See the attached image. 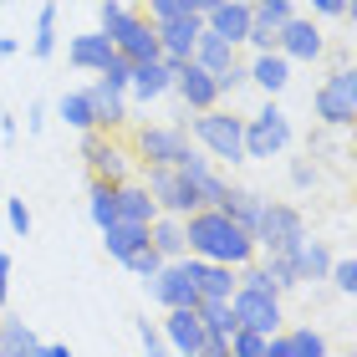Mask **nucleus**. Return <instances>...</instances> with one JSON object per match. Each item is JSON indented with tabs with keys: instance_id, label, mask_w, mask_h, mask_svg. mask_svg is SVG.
<instances>
[{
	"instance_id": "f257e3e1",
	"label": "nucleus",
	"mask_w": 357,
	"mask_h": 357,
	"mask_svg": "<svg viewBox=\"0 0 357 357\" xmlns=\"http://www.w3.org/2000/svg\"><path fill=\"white\" fill-rule=\"evenodd\" d=\"M184 240L199 255H209V261H245V255H250V230L235 225L225 209H220V215H194Z\"/></svg>"
},
{
	"instance_id": "f03ea898",
	"label": "nucleus",
	"mask_w": 357,
	"mask_h": 357,
	"mask_svg": "<svg viewBox=\"0 0 357 357\" xmlns=\"http://www.w3.org/2000/svg\"><path fill=\"white\" fill-rule=\"evenodd\" d=\"M102 31L112 36V46H118V52H128L133 61H153V56H158V36H153L149 26H138L123 6H112V0L102 6Z\"/></svg>"
},
{
	"instance_id": "7ed1b4c3",
	"label": "nucleus",
	"mask_w": 357,
	"mask_h": 357,
	"mask_svg": "<svg viewBox=\"0 0 357 357\" xmlns=\"http://www.w3.org/2000/svg\"><path fill=\"white\" fill-rule=\"evenodd\" d=\"M250 240H266L271 250H296L301 245V215L286 209V204H266L261 220H255V230H250Z\"/></svg>"
},
{
	"instance_id": "20e7f679",
	"label": "nucleus",
	"mask_w": 357,
	"mask_h": 357,
	"mask_svg": "<svg viewBox=\"0 0 357 357\" xmlns=\"http://www.w3.org/2000/svg\"><path fill=\"white\" fill-rule=\"evenodd\" d=\"M230 312H235V327H255V332H275V321H281L275 296H271L266 286H245V291L230 301Z\"/></svg>"
},
{
	"instance_id": "39448f33",
	"label": "nucleus",
	"mask_w": 357,
	"mask_h": 357,
	"mask_svg": "<svg viewBox=\"0 0 357 357\" xmlns=\"http://www.w3.org/2000/svg\"><path fill=\"white\" fill-rule=\"evenodd\" d=\"M317 112L327 123H352V112H357V72H337L332 82L317 92Z\"/></svg>"
},
{
	"instance_id": "423d86ee",
	"label": "nucleus",
	"mask_w": 357,
	"mask_h": 357,
	"mask_svg": "<svg viewBox=\"0 0 357 357\" xmlns=\"http://www.w3.org/2000/svg\"><path fill=\"white\" fill-rule=\"evenodd\" d=\"M286 138H291L286 118H281L275 107H266L261 118L250 123V133H245V153H255V158H271V153H281V149H286Z\"/></svg>"
},
{
	"instance_id": "0eeeda50",
	"label": "nucleus",
	"mask_w": 357,
	"mask_h": 357,
	"mask_svg": "<svg viewBox=\"0 0 357 357\" xmlns=\"http://www.w3.org/2000/svg\"><path fill=\"white\" fill-rule=\"evenodd\" d=\"M149 189H153L169 209H194V204H199V189H194V178H189L184 169L174 174L169 164H158V169L149 174Z\"/></svg>"
},
{
	"instance_id": "6e6552de",
	"label": "nucleus",
	"mask_w": 357,
	"mask_h": 357,
	"mask_svg": "<svg viewBox=\"0 0 357 357\" xmlns=\"http://www.w3.org/2000/svg\"><path fill=\"white\" fill-rule=\"evenodd\" d=\"M199 138H204L220 158H230V164L245 153V128H240L235 118H199Z\"/></svg>"
},
{
	"instance_id": "1a4fd4ad",
	"label": "nucleus",
	"mask_w": 357,
	"mask_h": 357,
	"mask_svg": "<svg viewBox=\"0 0 357 357\" xmlns=\"http://www.w3.org/2000/svg\"><path fill=\"white\" fill-rule=\"evenodd\" d=\"M169 342L178 352H204V321L194 306H174V317H169Z\"/></svg>"
},
{
	"instance_id": "9d476101",
	"label": "nucleus",
	"mask_w": 357,
	"mask_h": 357,
	"mask_svg": "<svg viewBox=\"0 0 357 357\" xmlns=\"http://www.w3.org/2000/svg\"><path fill=\"white\" fill-rule=\"evenodd\" d=\"M158 301L169 306H199V286H194V266H178V271H164L158 275Z\"/></svg>"
},
{
	"instance_id": "9b49d317",
	"label": "nucleus",
	"mask_w": 357,
	"mask_h": 357,
	"mask_svg": "<svg viewBox=\"0 0 357 357\" xmlns=\"http://www.w3.org/2000/svg\"><path fill=\"white\" fill-rule=\"evenodd\" d=\"M102 235H107V250L118 261H128L133 250L149 245V225H138V220H112V225H102Z\"/></svg>"
},
{
	"instance_id": "f8f14e48",
	"label": "nucleus",
	"mask_w": 357,
	"mask_h": 357,
	"mask_svg": "<svg viewBox=\"0 0 357 357\" xmlns=\"http://www.w3.org/2000/svg\"><path fill=\"white\" fill-rule=\"evenodd\" d=\"M143 153H149L153 164H184L189 143H184V133H174V128H153V133H143Z\"/></svg>"
},
{
	"instance_id": "ddd939ff",
	"label": "nucleus",
	"mask_w": 357,
	"mask_h": 357,
	"mask_svg": "<svg viewBox=\"0 0 357 357\" xmlns=\"http://www.w3.org/2000/svg\"><path fill=\"white\" fill-rule=\"evenodd\" d=\"M178 77V92H184V102H194V107H209L215 102V92H220V82H215V72H204V67H178L174 72Z\"/></svg>"
},
{
	"instance_id": "4468645a",
	"label": "nucleus",
	"mask_w": 357,
	"mask_h": 357,
	"mask_svg": "<svg viewBox=\"0 0 357 357\" xmlns=\"http://www.w3.org/2000/svg\"><path fill=\"white\" fill-rule=\"evenodd\" d=\"M194 41H199V15H194V10L169 15V21H164V46H169V52H174L178 61H189Z\"/></svg>"
},
{
	"instance_id": "2eb2a0df",
	"label": "nucleus",
	"mask_w": 357,
	"mask_h": 357,
	"mask_svg": "<svg viewBox=\"0 0 357 357\" xmlns=\"http://www.w3.org/2000/svg\"><path fill=\"white\" fill-rule=\"evenodd\" d=\"M281 41H286V52L301 56V61H312V56L321 52V31H317L312 21H286V26H281Z\"/></svg>"
},
{
	"instance_id": "dca6fc26",
	"label": "nucleus",
	"mask_w": 357,
	"mask_h": 357,
	"mask_svg": "<svg viewBox=\"0 0 357 357\" xmlns=\"http://www.w3.org/2000/svg\"><path fill=\"white\" fill-rule=\"evenodd\" d=\"M209 15H215V36H225V41L250 36V10H245V6H230V0H220Z\"/></svg>"
},
{
	"instance_id": "f3484780",
	"label": "nucleus",
	"mask_w": 357,
	"mask_h": 357,
	"mask_svg": "<svg viewBox=\"0 0 357 357\" xmlns=\"http://www.w3.org/2000/svg\"><path fill=\"white\" fill-rule=\"evenodd\" d=\"M112 52H118V46H112L107 31H102V36H77L72 41V61H77V67H97V72H102Z\"/></svg>"
},
{
	"instance_id": "a211bd4d",
	"label": "nucleus",
	"mask_w": 357,
	"mask_h": 357,
	"mask_svg": "<svg viewBox=\"0 0 357 357\" xmlns=\"http://www.w3.org/2000/svg\"><path fill=\"white\" fill-rule=\"evenodd\" d=\"M199 321H204V337H230L235 332V312H230V301L225 296H199Z\"/></svg>"
},
{
	"instance_id": "6ab92c4d",
	"label": "nucleus",
	"mask_w": 357,
	"mask_h": 357,
	"mask_svg": "<svg viewBox=\"0 0 357 357\" xmlns=\"http://www.w3.org/2000/svg\"><path fill=\"white\" fill-rule=\"evenodd\" d=\"M169 77H174V67H164V61H138V67H133V92L138 97H158V92H164L169 87Z\"/></svg>"
},
{
	"instance_id": "aec40b11",
	"label": "nucleus",
	"mask_w": 357,
	"mask_h": 357,
	"mask_svg": "<svg viewBox=\"0 0 357 357\" xmlns=\"http://www.w3.org/2000/svg\"><path fill=\"white\" fill-rule=\"evenodd\" d=\"M194 46H199V56H204V72H215V82H220V77L230 72V41L215 36V31H209V36L199 31V41H194Z\"/></svg>"
},
{
	"instance_id": "412c9836",
	"label": "nucleus",
	"mask_w": 357,
	"mask_h": 357,
	"mask_svg": "<svg viewBox=\"0 0 357 357\" xmlns=\"http://www.w3.org/2000/svg\"><path fill=\"white\" fill-rule=\"evenodd\" d=\"M178 169H184V174L194 178V189H199V199H215V204H225V194H230V189H225L220 178H215V174L204 169V158H194V153H189V158H184V164H178Z\"/></svg>"
},
{
	"instance_id": "4be33fe9",
	"label": "nucleus",
	"mask_w": 357,
	"mask_h": 357,
	"mask_svg": "<svg viewBox=\"0 0 357 357\" xmlns=\"http://www.w3.org/2000/svg\"><path fill=\"white\" fill-rule=\"evenodd\" d=\"M220 209H225V215H230L235 225L255 230V220H261V209H266V204L255 199V194H225V204H220Z\"/></svg>"
},
{
	"instance_id": "5701e85b",
	"label": "nucleus",
	"mask_w": 357,
	"mask_h": 357,
	"mask_svg": "<svg viewBox=\"0 0 357 357\" xmlns=\"http://www.w3.org/2000/svg\"><path fill=\"white\" fill-rule=\"evenodd\" d=\"M87 97H92V112H97L102 123H118V118H123V97H118V87H112V82H97Z\"/></svg>"
},
{
	"instance_id": "b1692460",
	"label": "nucleus",
	"mask_w": 357,
	"mask_h": 357,
	"mask_svg": "<svg viewBox=\"0 0 357 357\" xmlns=\"http://www.w3.org/2000/svg\"><path fill=\"white\" fill-rule=\"evenodd\" d=\"M118 220H138V225H149L153 220V199L143 189H123L118 194Z\"/></svg>"
},
{
	"instance_id": "393cba45",
	"label": "nucleus",
	"mask_w": 357,
	"mask_h": 357,
	"mask_svg": "<svg viewBox=\"0 0 357 357\" xmlns=\"http://www.w3.org/2000/svg\"><path fill=\"white\" fill-rule=\"evenodd\" d=\"M0 352H41V342L36 337H31V327L26 321H6V327H0Z\"/></svg>"
},
{
	"instance_id": "a878e982",
	"label": "nucleus",
	"mask_w": 357,
	"mask_h": 357,
	"mask_svg": "<svg viewBox=\"0 0 357 357\" xmlns=\"http://www.w3.org/2000/svg\"><path fill=\"white\" fill-rule=\"evenodd\" d=\"M194 286H199V296L230 301V271H220V266H194Z\"/></svg>"
},
{
	"instance_id": "bb28decb",
	"label": "nucleus",
	"mask_w": 357,
	"mask_h": 357,
	"mask_svg": "<svg viewBox=\"0 0 357 357\" xmlns=\"http://www.w3.org/2000/svg\"><path fill=\"white\" fill-rule=\"evenodd\" d=\"M61 118H67L72 128H92V123H97L92 97H87V92H67V97H61Z\"/></svg>"
},
{
	"instance_id": "cd10ccee",
	"label": "nucleus",
	"mask_w": 357,
	"mask_h": 357,
	"mask_svg": "<svg viewBox=\"0 0 357 357\" xmlns=\"http://www.w3.org/2000/svg\"><path fill=\"white\" fill-rule=\"evenodd\" d=\"M82 153L92 158V169H97V174H107V178H118V174H123V158L112 153L107 143H97V138H87V143H82Z\"/></svg>"
},
{
	"instance_id": "c85d7f7f",
	"label": "nucleus",
	"mask_w": 357,
	"mask_h": 357,
	"mask_svg": "<svg viewBox=\"0 0 357 357\" xmlns=\"http://www.w3.org/2000/svg\"><path fill=\"white\" fill-rule=\"evenodd\" d=\"M240 357H261L271 352V332H255V327H235V342H230Z\"/></svg>"
},
{
	"instance_id": "c756f323",
	"label": "nucleus",
	"mask_w": 357,
	"mask_h": 357,
	"mask_svg": "<svg viewBox=\"0 0 357 357\" xmlns=\"http://www.w3.org/2000/svg\"><path fill=\"white\" fill-rule=\"evenodd\" d=\"M291 255H296V271H301V275H327V266H332L321 245H296Z\"/></svg>"
},
{
	"instance_id": "7c9ffc66",
	"label": "nucleus",
	"mask_w": 357,
	"mask_h": 357,
	"mask_svg": "<svg viewBox=\"0 0 357 357\" xmlns=\"http://www.w3.org/2000/svg\"><path fill=\"white\" fill-rule=\"evenodd\" d=\"M52 46H56V6H46L41 21H36V46H31V52H36V56H52Z\"/></svg>"
},
{
	"instance_id": "2f4dec72",
	"label": "nucleus",
	"mask_w": 357,
	"mask_h": 357,
	"mask_svg": "<svg viewBox=\"0 0 357 357\" xmlns=\"http://www.w3.org/2000/svg\"><path fill=\"white\" fill-rule=\"evenodd\" d=\"M255 82H261V87H286V61L281 56H261V61H255Z\"/></svg>"
},
{
	"instance_id": "473e14b6",
	"label": "nucleus",
	"mask_w": 357,
	"mask_h": 357,
	"mask_svg": "<svg viewBox=\"0 0 357 357\" xmlns=\"http://www.w3.org/2000/svg\"><path fill=\"white\" fill-rule=\"evenodd\" d=\"M271 352H281V357H291V352H321V337H317V332H296V337L271 342Z\"/></svg>"
},
{
	"instance_id": "72a5a7b5",
	"label": "nucleus",
	"mask_w": 357,
	"mask_h": 357,
	"mask_svg": "<svg viewBox=\"0 0 357 357\" xmlns=\"http://www.w3.org/2000/svg\"><path fill=\"white\" fill-rule=\"evenodd\" d=\"M133 67H138V61L128 56V52H112V56H107V67H102V77H107L112 87H123V82H133Z\"/></svg>"
},
{
	"instance_id": "f704fd0d",
	"label": "nucleus",
	"mask_w": 357,
	"mask_h": 357,
	"mask_svg": "<svg viewBox=\"0 0 357 357\" xmlns=\"http://www.w3.org/2000/svg\"><path fill=\"white\" fill-rule=\"evenodd\" d=\"M92 220H97V225H112V220H118V189H92Z\"/></svg>"
},
{
	"instance_id": "c9c22d12",
	"label": "nucleus",
	"mask_w": 357,
	"mask_h": 357,
	"mask_svg": "<svg viewBox=\"0 0 357 357\" xmlns=\"http://www.w3.org/2000/svg\"><path fill=\"white\" fill-rule=\"evenodd\" d=\"M153 245L164 250V255H174L178 245H184V230H178V225H158V235H153Z\"/></svg>"
},
{
	"instance_id": "e433bc0d",
	"label": "nucleus",
	"mask_w": 357,
	"mask_h": 357,
	"mask_svg": "<svg viewBox=\"0 0 357 357\" xmlns=\"http://www.w3.org/2000/svg\"><path fill=\"white\" fill-rule=\"evenodd\" d=\"M128 266H133V271H143V275H153L158 271V245L149 250V245H143V250H133V255H128Z\"/></svg>"
},
{
	"instance_id": "4c0bfd02",
	"label": "nucleus",
	"mask_w": 357,
	"mask_h": 357,
	"mask_svg": "<svg viewBox=\"0 0 357 357\" xmlns=\"http://www.w3.org/2000/svg\"><path fill=\"white\" fill-rule=\"evenodd\" d=\"M337 286H342L347 296H357V261H342V266H337Z\"/></svg>"
},
{
	"instance_id": "58836bf2",
	"label": "nucleus",
	"mask_w": 357,
	"mask_h": 357,
	"mask_svg": "<svg viewBox=\"0 0 357 357\" xmlns=\"http://www.w3.org/2000/svg\"><path fill=\"white\" fill-rule=\"evenodd\" d=\"M153 10L169 21V15H184V10H194V6H189V0H153Z\"/></svg>"
},
{
	"instance_id": "ea45409f",
	"label": "nucleus",
	"mask_w": 357,
	"mask_h": 357,
	"mask_svg": "<svg viewBox=\"0 0 357 357\" xmlns=\"http://www.w3.org/2000/svg\"><path fill=\"white\" fill-rule=\"evenodd\" d=\"M6 215H10V225H15L21 235L31 230V215H26V204H21V199H10V209H6Z\"/></svg>"
},
{
	"instance_id": "a19ab883",
	"label": "nucleus",
	"mask_w": 357,
	"mask_h": 357,
	"mask_svg": "<svg viewBox=\"0 0 357 357\" xmlns=\"http://www.w3.org/2000/svg\"><path fill=\"white\" fill-rule=\"evenodd\" d=\"M312 6H317V10H327V15H342V10H347V0H312Z\"/></svg>"
},
{
	"instance_id": "79ce46f5",
	"label": "nucleus",
	"mask_w": 357,
	"mask_h": 357,
	"mask_svg": "<svg viewBox=\"0 0 357 357\" xmlns=\"http://www.w3.org/2000/svg\"><path fill=\"white\" fill-rule=\"evenodd\" d=\"M6 275H10V255H0V301H6Z\"/></svg>"
},
{
	"instance_id": "37998d69",
	"label": "nucleus",
	"mask_w": 357,
	"mask_h": 357,
	"mask_svg": "<svg viewBox=\"0 0 357 357\" xmlns=\"http://www.w3.org/2000/svg\"><path fill=\"white\" fill-rule=\"evenodd\" d=\"M189 6H194V10H215L220 0H189Z\"/></svg>"
},
{
	"instance_id": "c03bdc74",
	"label": "nucleus",
	"mask_w": 357,
	"mask_h": 357,
	"mask_svg": "<svg viewBox=\"0 0 357 357\" xmlns=\"http://www.w3.org/2000/svg\"><path fill=\"white\" fill-rule=\"evenodd\" d=\"M347 10H352V21H357V0H347Z\"/></svg>"
},
{
	"instance_id": "a18cd8bd",
	"label": "nucleus",
	"mask_w": 357,
	"mask_h": 357,
	"mask_svg": "<svg viewBox=\"0 0 357 357\" xmlns=\"http://www.w3.org/2000/svg\"><path fill=\"white\" fill-rule=\"evenodd\" d=\"M261 6H266V0H261Z\"/></svg>"
}]
</instances>
